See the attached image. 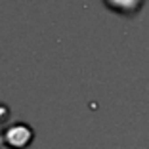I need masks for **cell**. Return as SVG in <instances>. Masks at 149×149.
<instances>
[{"label":"cell","instance_id":"6da1fadb","mask_svg":"<svg viewBox=\"0 0 149 149\" xmlns=\"http://www.w3.org/2000/svg\"><path fill=\"white\" fill-rule=\"evenodd\" d=\"M35 140V130L25 123H13L0 132V145L6 149H29Z\"/></svg>","mask_w":149,"mask_h":149},{"label":"cell","instance_id":"7a4b0ae2","mask_svg":"<svg viewBox=\"0 0 149 149\" xmlns=\"http://www.w3.org/2000/svg\"><path fill=\"white\" fill-rule=\"evenodd\" d=\"M143 0H105V6L123 15H134L141 8Z\"/></svg>","mask_w":149,"mask_h":149},{"label":"cell","instance_id":"3957f363","mask_svg":"<svg viewBox=\"0 0 149 149\" xmlns=\"http://www.w3.org/2000/svg\"><path fill=\"white\" fill-rule=\"evenodd\" d=\"M0 109H6V107L0 105ZM4 117H8V111H4ZM2 120H4V118H2V115H0V123H2Z\"/></svg>","mask_w":149,"mask_h":149}]
</instances>
